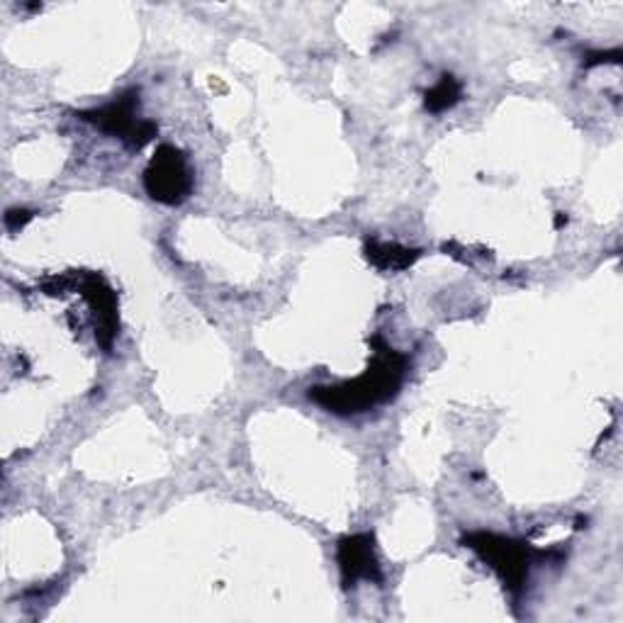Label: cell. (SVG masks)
I'll list each match as a JSON object with an SVG mask.
<instances>
[{
	"label": "cell",
	"mask_w": 623,
	"mask_h": 623,
	"mask_svg": "<svg viewBox=\"0 0 623 623\" xmlns=\"http://www.w3.org/2000/svg\"><path fill=\"white\" fill-rule=\"evenodd\" d=\"M402 365L404 359L398 353H390L385 359H380L373 371H368L363 378L355 380L351 385L343 388H316L312 392V398L316 402H322L324 406L334 412H361L365 406H373L375 402L388 400L402 380Z\"/></svg>",
	"instance_id": "1"
},
{
	"label": "cell",
	"mask_w": 623,
	"mask_h": 623,
	"mask_svg": "<svg viewBox=\"0 0 623 623\" xmlns=\"http://www.w3.org/2000/svg\"><path fill=\"white\" fill-rule=\"evenodd\" d=\"M144 185L154 200L167 202V205L181 202L190 190V175L183 157L173 147H161L144 173Z\"/></svg>",
	"instance_id": "2"
},
{
	"label": "cell",
	"mask_w": 623,
	"mask_h": 623,
	"mask_svg": "<svg viewBox=\"0 0 623 623\" xmlns=\"http://www.w3.org/2000/svg\"><path fill=\"white\" fill-rule=\"evenodd\" d=\"M473 549L480 551L485 557H490V563L502 572L504 582L510 584L512 590L521 587V580L526 575V553L519 545L504 541V539H494L488 536V533H480V536L470 539Z\"/></svg>",
	"instance_id": "3"
},
{
	"label": "cell",
	"mask_w": 623,
	"mask_h": 623,
	"mask_svg": "<svg viewBox=\"0 0 623 623\" xmlns=\"http://www.w3.org/2000/svg\"><path fill=\"white\" fill-rule=\"evenodd\" d=\"M88 120H96V124H100L108 132L122 134V139H132L134 147L147 144L151 134H154V124L134 122V98H124L120 103L96 112L93 118Z\"/></svg>",
	"instance_id": "4"
},
{
	"label": "cell",
	"mask_w": 623,
	"mask_h": 623,
	"mask_svg": "<svg viewBox=\"0 0 623 623\" xmlns=\"http://www.w3.org/2000/svg\"><path fill=\"white\" fill-rule=\"evenodd\" d=\"M371 543V536H353L341 541L339 563L346 584H353L355 580H378V563Z\"/></svg>",
	"instance_id": "5"
},
{
	"label": "cell",
	"mask_w": 623,
	"mask_h": 623,
	"mask_svg": "<svg viewBox=\"0 0 623 623\" xmlns=\"http://www.w3.org/2000/svg\"><path fill=\"white\" fill-rule=\"evenodd\" d=\"M368 259H371L380 269H390V271H398V269H406L414 259H416V251H406L400 247H380V244H368Z\"/></svg>",
	"instance_id": "6"
},
{
	"label": "cell",
	"mask_w": 623,
	"mask_h": 623,
	"mask_svg": "<svg viewBox=\"0 0 623 623\" xmlns=\"http://www.w3.org/2000/svg\"><path fill=\"white\" fill-rule=\"evenodd\" d=\"M458 98H461V86H458L451 76H443L441 83L426 93V108L441 112L451 108Z\"/></svg>",
	"instance_id": "7"
}]
</instances>
